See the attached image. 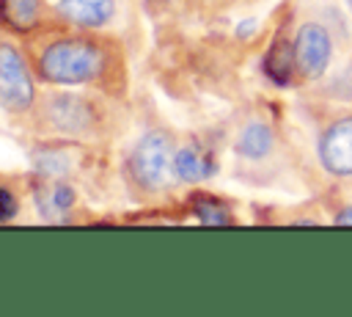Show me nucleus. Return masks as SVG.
<instances>
[{
	"instance_id": "2eb2a0df",
	"label": "nucleus",
	"mask_w": 352,
	"mask_h": 317,
	"mask_svg": "<svg viewBox=\"0 0 352 317\" xmlns=\"http://www.w3.org/2000/svg\"><path fill=\"white\" fill-rule=\"evenodd\" d=\"M349 3H352V0H349Z\"/></svg>"
},
{
	"instance_id": "ddd939ff",
	"label": "nucleus",
	"mask_w": 352,
	"mask_h": 317,
	"mask_svg": "<svg viewBox=\"0 0 352 317\" xmlns=\"http://www.w3.org/2000/svg\"><path fill=\"white\" fill-rule=\"evenodd\" d=\"M14 212H16V198H14L6 187H0V223L8 221Z\"/></svg>"
},
{
	"instance_id": "9b49d317",
	"label": "nucleus",
	"mask_w": 352,
	"mask_h": 317,
	"mask_svg": "<svg viewBox=\"0 0 352 317\" xmlns=\"http://www.w3.org/2000/svg\"><path fill=\"white\" fill-rule=\"evenodd\" d=\"M72 201H74V193H72V187L69 185H55V187H50V196H47V201L44 198H38V204H41V212L44 215H50V212H55L58 218L72 207ZM52 218V215H50Z\"/></svg>"
},
{
	"instance_id": "f03ea898",
	"label": "nucleus",
	"mask_w": 352,
	"mask_h": 317,
	"mask_svg": "<svg viewBox=\"0 0 352 317\" xmlns=\"http://www.w3.org/2000/svg\"><path fill=\"white\" fill-rule=\"evenodd\" d=\"M170 171H173L170 138L165 132L143 135L129 154V174L135 179V185H140L143 190H160V187H165Z\"/></svg>"
},
{
	"instance_id": "20e7f679",
	"label": "nucleus",
	"mask_w": 352,
	"mask_h": 317,
	"mask_svg": "<svg viewBox=\"0 0 352 317\" xmlns=\"http://www.w3.org/2000/svg\"><path fill=\"white\" fill-rule=\"evenodd\" d=\"M330 36L322 25H302L294 39V61L305 77L324 74L330 63Z\"/></svg>"
},
{
	"instance_id": "39448f33",
	"label": "nucleus",
	"mask_w": 352,
	"mask_h": 317,
	"mask_svg": "<svg viewBox=\"0 0 352 317\" xmlns=\"http://www.w3.org/2000/svg\"><path fill=\"white\" fill-rule=\"evenodd\" d=\"M319 154H322V163L330 174H338V176L352 174V116L336 121L324 132Z\"/></svg>"
},
{
	"instance_id": "1a4fd4ad",
	"label": "nucleus",
	"mask_w": 352,
	"mask_h": 317,
	"mask_svg": "<svg viewBox=\"0 0 352 317\" xmlns=\"http://www.w3.org/2000/svg\"><path fill=\"white\" fill-rule=\"evenodd\" d=\"M297 61H294V44L289 41H275L267 52V61H264V69L267 74L275 80V83H289V74L294 72Z\"/></svg>"
},
{
	"instance_id": "4468645a",
	"label": "nucleus",
	"mask_w": 352,
	"mask_h": 317,
	"mask_svg": "<svg viewBox=\"0 0 352 317\" xmlns=\"http://www.w3.org/2000/svg\"><path fill=\"white\" fill-rule=\"evenodd\" d=\"M336 223H338V226H352V207H346L344 212H338V215H336Z\"/></svg>"
},
{
	"instance_id": "6e6552de",
	"label": "nucleus",
	"mask_w": 352,
	"mask_h": 317,
	"mask_svg": "<svg viewBox=\"0 0 352 317\" xmlns=\"http://www.w3.org/2000/svg\"><path fill=\"white\" fill-rule=\"evenodd\" d=\"M41 0H0V17L14 30H30L38 22Z\"/></svg>"
},
{
	"instance_id": "7ed1b4c3",
	"label": "nucleus",
	"mask_w": 352,
	"mask_h": 317,
	"mask_svg": "<svg viewBox=\"0 0 352 317\" xmlns=\"http://www.w3.org/2000/svg\"><path fill=\"white\" fill-rule=\"evenodd\" d=\"M0 105L11 113H22L33 105L30 72L11 44H0Z\"/></svg>"
},
{
	"instance_id": "f257e3e1",
	"label": "nucleus",
	"mask_w": 352,
	"mask_h": 317,
	"mask_svg": "<svg viewBox=\"0 0 352 317\" xmlns=\"http://www.w3.org/2000/svg\"><path fill=\"white\" fill-rule=\"evenodd\" d=\"M102 69V50L85 39H60L44 50L38 58V72L44 80L58 85H77L96 77Z\"/></svg>"
},
{
	"instance_id": "423d86ee",
	"label": "nucleus",
	"mask_w": 352,
	"mask_h": 317,
	"mask_svg": "<svg viewBox=\"0 0 352 317\" xmlns=\"http://www.w3.org/2000/svg\"><path fill=\"white\" fill-rule=\"evenodd\" d=\"M113 0H60L58 14L80 28H99L113 17Z\"/></svg>"
},
{
	"instance_id": "0eeeda50",
	"label": "nucleus",
	"mask_w": 352,
	"mask_h": 317,
	"mask_svg": "<svg viewBox=\"0 0 352 317\" xmlns=\"http://www.w3.org/2000/svg\"><path fill=\"white\" fill-rule=\"evenodd\" d=\"M173 174L184 182H201L212 174V160L204 152H198L192 146H184L173 154Z\"/></svg>"
},
{
	"instance_id": "f8f14e48",
	"label": "nucleus",
	"mask_w": 352,
	"mask_h": 317,
	"mask_svg": "<svg viewBox=\"0 0 352 317\" xmlns=\"http://www.w3.org/2000/svg\"><path fill=\"white\" fill-rule=\"evenodd\" d=\"M195 215L206 226H226V223H231V215L226 212V207L217 204V201H212V198H201L195 204Z\"/></svg>"
},
{
	"instance_id": "9d476101",
	"label": "nucleus",
	"mask_w": 352,
	"mask_h": 317,
	"mask_svg": "<svg viewBox=\"0 0 352 317\" xmlns=\"http://www.w3.org/2000/svg\"><path fill=\"white\" fill-rule=\"evenodd\" d=\"M236 149H239V154L253 157V160L256 157H264L272 149V132H270V127L267 124H258V121L248 124L242 130L239 141H236Z\"/></svg>"
}]
</instances>
